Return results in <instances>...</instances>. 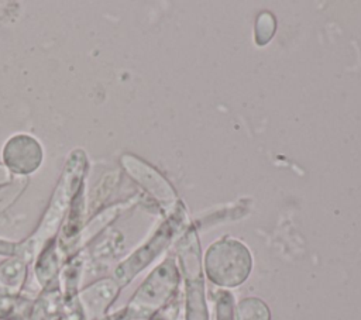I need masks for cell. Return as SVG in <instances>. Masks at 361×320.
<instances>
[{"label":"cell","instance_id":"7a4b0ae2","mask_svg":"<svg viewBox=\"0 0 361 320\" xmlns=\"http://www.w3.org/2000/svg\"><path fill=\"white\" fill-rule=\"evenodd\" d=\"M179 255L186 276V320H207L203 295V281L199 259V242L195 233H189L180 242Z\"/></svg>","mask_w":361,"mask_h":320},{"label":"cell","instance_id":"5b68a950","mask_svg":"<svg viewBox=\"0 0 361 320\" xmlns=\"http://www.w3.org/2000/svg\"><path fill=\"white\" fill-rule=\"evenodd\" d=\"M217 320H233V297L227 292H221L217 302Z\"/></svg>","mask_w":361,"mask_h":320},{"label":"cell","instance_id":"6da1fadb","mask_svg":"<svg viewBox=\"0 0 361 320\" xmlns=\"http://www.w3.org/2000/svg\"><path fill=\"white\" fill-rule=\"evenodd\" d=\"M204 268L213 283L227 288L238 286L251 271V255L243 242L234 238H223L207 250Z\"/></svg>","mask_w":361,"mask_h":320},{"label":"cell","instance_id":"3957f363","mask_svg":"<svg viewBox=\"0 0 361 320\" xmlns=\"http://www.w3.org/2000/svg\"><path fill=\"white\" fill-rule=\"evenodd\" d=\"M178 282V273L171 261L159 265L134 295L128 312L135 317H147L158 309L172 293Z\"/></svg>","mask_w":361,"mask_h":320},{"label":"cell","instance_id":"277c9868","mask_svg":"<svg viewBox=\"0 0 361 320\" xmlns=\"http://www.w3.org/2000/svg\"><path fill=\"white\" fill-rule=\"evenodd\" d=\"M269 309L268 306L257 299V297H247L241 300L237 306L235 320H269Z\"/></svg>","mask_w":361,"mask_h":320}]
</instances>
